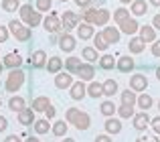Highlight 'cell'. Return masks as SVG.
<instances>
[{
  "mask_svg": "<svg viewBox=\"0 0 160 142\" xmlns=\"http://www.w3.org/2000/svg\"><path fill=\"white\" fill-rule=\"evenodd\" d=\"M2 8L4 12H16L20 8V2L18 0H2Z\"/></svg>",
  "mask_w": 160,
  "mask_h": 142,
  "instance_id": "obj_39",
  "label": "cell"
},
{
  "mask_svg": "<svg viewBox=\"0 0 160 142\" xmlns=\"http://www.w3.org/2000/svg\"><path fill=\"white\" fill-rule=\"evenodd\" d=\"M24 71L20 69V67H16V69H12L10 71V75L6 77V83H4V89L6 91H10V94H16V91L22 87V83H24Z\"/></svg>",
  "mask_w": 160,
  "mask_h": 142,
  "instance_id": "obj_2",
  "label": "cell"
},
{
  "mask_svg": "<svg viewBox=\"0 0 160 142\" xmlns=\"http://www.w3.org/2000/svg\"><path fill=\"white\" fill-rule=\"evenodd\" d=\"M144 45L146 43L140 39V37H134V39H130L128 47H130V51H132V53H142V51H144Z\"/></svg>",
  "mask_w": 160,
  "mask_h": 142,
  "instance_id": "obj_32",
  "label": "cell"
},
{
  "mask_svg": "<svg viewBox=\"0 0 160 142\" xmlns=\"http://www.w3.org/2000/svg\"><path fill=\"white\" fill-rule=\"evenodd\" d=\"M156 77H158V79H160V67H158V69H156Z\"/></svg>",
  "mask_w": 160,
  "mask_h": 142,
  "instance_id": "obj_59",
  "label": "cell"
},
{
  "mask_svg": "<svg viewBox=\"0 0 160 142\" xmlns=\"http://www.w3.org/2000/svg\"><path fill=\"white\" fill-rule=\"evenodd\" d=\"M150 126H152V130L160 136V116H158V118H152V120H150Z\"/></svg>",
  "mask_w": 160,
  "mask_h": 142,
  "instance_id": "obj_45",
  "label": "cell"
},
{
  "mask_svg": "<svg viewBox=\"0 0 160 142\" xmlns=\"http://www.w3.org/2000/svg\"><path fill=\"white\" fill-rule=\"evenodd\" d=\"M136 94H134V89H124L122 91V104H124V106H134V104H136Z\"/></svg>",
  "mask_w": 160,
  "mask_h": 142,
  "instance_id": "obj_28",
  "label": "cell"
},
{
  "mask_svg": "<svg viewBox=\"0 0 160 142\" xmlns=\"http://www.w3.org/2000/svg\"><path fill=\"white\" fill-rule=\"evenodd\" d=\"M120 2H122V4H132L134 0H120Z\"/></svg>",
  "mask_w": 160,
  "mask_h": 142,
  "instance_id": "obj_56",
  "label": "cell"
},
{
  "mask_svg": "<svg viewBox=\"0 0 160 142\" xmlns=\"http://www.w3.org/2000/svg\"><path fill=\"white\" fill-rule=\"evenodd\" d=\"M116 67H118V71H122V73H130V71H134V67H136V61H134L132 57L124 55L116 61Z\"/></svg>",
  "mask_w": 160,
  "mask_h": 142,
  "instance_id": "obj_10",
  "label": "cell"
},
{
  "mask_svg": "<svg viewBox=\"0 0 160 142\" xmlns=\"http://www.w3.org/2000/svg\"><path fill=\"white\" fill-rule=\"evenodd\" d=\"M49 120H35V132L37 134H47L49 132Z\"/></svg>",
  "mask_w": 160,
  "mask_h": 142,
  "instance_id": "obj_38",
  "label": "cell"
},
{
  "mask_svg": "<svg viewBox=\"0 0 160 142\" xmlns=\"http://www.w3.org/2000/svg\"><path fill=\"white\" fill-rule=\"evenodd\" d=\"M69 91H71V98L73 99H83L87 95V87L83 85L81 79H79V81H73V85L69 87Z\"/></svg>",
  "mask_w": 160,
  "mask_h": 142,
  "instance_id": "obj_12",
  "label": "cell"
},
{
  "mask_svg": "<svg viewBox=\"0 0 160 142\" xmlns=\"http://www.w3.org/2000/svg\"><path fill=\"white\" fill-rule=\"evenodd\" d=\"M81 55H83L85 61H99L98 59V49H95V47H85L81 51Z\"/></svg>",
  "mask_w": 160,
  "mask_h": 142,
  "instance_id": "obj_36",
  "label": "cell"
},
{
  "mask_svg": "<svg viewBox=\"0 0 160 142\" xmlns=\"http://www.w3.org/2000/svg\"><path fill=\"white\" fill-rule=\"evenodd\" d=\"M0 104H2V99H0Z\"/></svg>",
  "mask_w": 160,
  "mask_h": 142,
  "instance_id": "obj_63",
  "label": "cell"
},
{
  "mask_svg": "<svg viewBox=\"0 0 160 142\" xmlns=\"http://www.w3.org/2000/svg\"><path fill=\"white\" fill-rule=\"evenodd\" d=\"M150 4L152 6H160V0H150Z\"/></svg>",
  "mask_w": 160,
  "mask_h": 142,
  "instance_id": "obj_55",
  "label": "cell"
},
{
  "mask_svg": "<svg viewBox=\"0 0 160 142\" xmlns=\"http://www.w3.org/2000/svg\"><path fill=\"white\" fill-rule=\"evenodd\" d=\"M138 31H140V39L144 41V43H154V41H156V28L154 27L144 24V27H140Z\"/></svg>",
  "mask_w": 160,
  "mask_h": 142,
  "instance_id": "obj_14",
  "label": "cell"
},
{
  "mask_svg": "<svg viewBox=\"0 0 160 142\" xmlns=\"http://www.w3.org/2000/svg\"><path fill=\"white\" fill-rule=\"evenodd\" d=\"M24 23H27V24H28L31 28H35V27H39V24L43 23V16H41V12L32 10V12H31V16H28V18L24 20Z\"/></svg>",
  "mask_w": 160,
  "mask_h": 142,
  "instance_id": "obj_33",
  "label": "cell"
},
{
  "mask_svg": "<svg viewBox=\"0 0 160 142\" xmlns=\"http://www.w3.org/2000/svg\"><path fill=\"white\" fill-rule=\"evenodd\" d=\"M75 75H77L81 81H91L93 75H95V69H93V65H91V63H81V65H79V69L75 71Z\"/></svg>",
  "mask_w": 160,
  "mask_h": 142,
  "instance_id": "obj_6",
  "label": "cell"
},
{
  "mask_svg": "<svg viewBox=\"0 0 160 142\" xmlns=\"http://www.w3.org/2000/svg\"><path fill=\"white\" fill-rule=\"evenodd\" d=\"M8 28H10V33L16 37V41H22V43L31 41V35H32L31 27H24L18 20H10V23H8Z\"/></svg>",
  "mask_w": 160,
  "mask_h": 142,
  "instance_id": "obj_3",
  "label": "cell"
},
{
  "mask_svg": "<svg viewBox=\"0 0 160 142\" xmlns=\"http://www.w3.org/2000/svg\"><path fill=\"white\" fill-rule=\"evenodd\" d=\"M2 69H4V63H0V73H2Z\"/></svg>",
  "mask_w": 160,
  "mask_h": 142,
  "instance_id": "obj_60",
  "label": "cell"
},
{
  "mask_svg": "<svg viewBox=\"0 0 160 142\" xmlns=\"http://www.w3.org/2000/svg\"><path fill=\"white\" fill-rule=\"evenodd\" d=\"M77 24H79V16L75 14V12L65 10V12L61 14V28H65V33H69V31H73V28H77Z\"/></svg>",
  "mask_w": 160,
  "mask_h": 142,
  "instance_id": "obj_4",
  "label": "cell"
},
{
  "mask_svg": "<svg viewBox=\"0 0 160 142\" xmlns=\"http://www.w3.org/2000/svg\"><path fill=\"white\" fill-rule=\"evenodd\" d=\"M132 124H134V128H136V130H146V126L150 124L148 112L142 110L140 114H134V116H132Z\"/></svg>",
  "mask_w": 160,
  "mask_h": 142,
  "instance_id": "obj_9",
  "label": "cell"
},
{
  "mask_svg": "<svg viewBox=\"0 0 160 142\" xmlns=\"http://www.w3.org/2000/svg\"><path fill=\"white\" fill-rule=\"evenodd\" d=\"M99 110H102V114H103V116H108V118H109V116H113V112H116L118 108L113 106V102H112V99H106V102H102Z\"/></svg>",
  "mask_w": 160,
  "mask_h": 142,
  "instance_id": "obj_35",
  "label": "cell"
},
{
  "mask_svg": "<svg viewBox=\"0 0 160 142\" xmlns=\"http://www.w3.org/2000/svg\"><path fill=\"white\" fill-rule=\"evenodd\" d=\"M87 95H91V98H102L103 95V85L102 83H95V81H91L89 85H87Z\"/></svg>",
  "mask_w": 160,
  "mask_h": 142,
  "instance_id": "obj_25",
  "label": "cell"
},
{
  "mask_svg": "<svg viewBox=\"0 0 160 142\" xmlns=\"http://www.w3.org/2000/svg\"><path fill=\"white\" fill-rule=\"evenodd\" d=\"M65 122L73 124L77 130H87L89 124H91V118H89V114L77 110V108H69V110L65 112Z\"/></svg>",
  "mask_w": 160,
  "mask_h": 142,
  "instance_id": "obj_1",
  "label": "cell"
},
{
  "mask_svg": "<svg viewBox=\"0 0 160 142\" xmlns=\"http://www.w3.org/2000/svg\"><path fill=\"white\" fill-rule=\"evenodd\" d=\"M22 65V59H20L18 53H8L6 57H4V67H10V69H16Z\"/></svg>",
  "mask_w": 160,
  "mask_h": 142,
  "instance_id": "obj_21",
  "label": "cell"
},
{
  "mask_svg": "<svg viewBox=\"0 0 160 142\" xmlns=\"http://www.w3.org/2000/svg\"><path fill=\"white\" fill-rule=\"evenodd\" d=\"M158 110H160V102H158Z\"/></svg>",
  "mask_w": 160,
  "mask_h": 142,
  "instance_id": "obj_61",
  "label": "cell"
},
{
  "mask_svg": "<svg viewBox=\"0 0 160 142\" xmlns=\"http://www.w3.org/2000/svg\"><path fill=\"white\" fill-rule=\"evenodd\" d=\"M28 63H31V67H35V69L45 67V65H47V53H45L43 49L31 53V59H28Z\"/></svg>",
  "mask_w": 160,
  "mask_h": 142,
  "instance_id": "obj_8",
  "label": "cell"
},
{
  "mask_svg": "<svg viewBox=\"0 0 160 142\" xmlns=\"http://www.w3.org/2000/svg\"><path fill=\"white\" fill-rule=\"evenodd\" d=\"M95 14H98V6H87V8H83V14H81L83 23H89V24H93V20H95Z\"/></svg>",
  "mask_w": 160,
  "mask_h": 142,
  "instance_id": "obj_27",
  "label": "cell"
},
{
  "mask_svg": "<svg viewBox=\"0 0 160 142\" xmlns=\"http://www.w3.org/2000/svg\"><path fill=\"white\" fill-rule=\"evenodd\" d=\"M43 27L47 33H59L61 31V18H59L55 12H49V16L43 20Z\"/></svg>",
  "mask_w": 160,
  "mask_h": 142,
  "instance_id": "obj_5",
  "label": "cell"
},
{
  "mask_svg": "<svg viewBox=\"0 0 160 142\" xmlns=\"http://www.w3.org/2000/svg\"><path fill=\"white\" fill-rule=\"evenodd\" d=\"M156 142H160V138H158V140H156Z\"/></svg>",
  "mask_w": 160,
  "mask_h": 142,
  "instance_id": "obj_62",
  "label": "cell"
},
{
  "mask_svg": "<svg viewBox=\"0 0 160 142\" xmlns=\"http://www.w3.org/2000/svg\"><path fill=\"white\" fill-rule=\"evenodd\" d=\"M63 142H77V140H73V138H67V136H65V140H63Z\"/></svg>",
  "mask_w": 160,
  "mask_h": 142,
  "instance_id": "obj_58",
  "label": "cell"
},
{
  "mask_svg": "<svg viewBox=\"0 0 160 142\" xmlns=\"http://www.w3.org/2000/svg\"><path fill=\"white\" fill-rule=\"evenodd\" d=\"M8 128V120L4 118V116H0V132H4Z\"/></svg>",
  "mask_w": 160,
  "mask_h": 142,
  "instance_id": "obj_51",
  "label": "cell"
},
{
  "mask_svg": "<svg viewBox=\"0 0 160 142\" xmlns=\"http://www.w3.org/2000/svg\"><path fill=\"white\" fill-rule=\"evenodd\" d=\"M47 71L49 73H59L61 71V67H63V61L59 59V57H51V59H47Z\"/></svg>",
  "mask_w": 160,
  "mask_h": 142,
  "instance_id": "obj_26",
  "label": "cell"
},
{
  "mask_svg": "<svg viewBox=\"0 0 160 142\" xmlns=\"http://www.w3.org/2000/svg\"><path fill=\"white\" fill-rule=\"evenodd\" d=\"M59 47H61V51L71 53V51L75 49V37H71L69 33L61 35V37H59Z\"/></svg>",
  "mask_w": 160,
  "mask_h": 142,
  "instance_id": "obj_13",
  "label": "cell"
},
{
  "mask_svg": "<svg viewBox=\"0 0 160 142\" xmlns=\"http://www.w3.org/2000/svg\"><path fill=\"white\" fill-rule=\"evenodd\" d=\"M18 12H20V18L27 20L28 16H31V12H32V6H31V4H22V6L18 8Z\"/></svg>",
  "mask_w": 160,
  "mask_h": 142,
  "instance_id": "obj_44",
  "label": "cell"
},
{
  "mask_svg": "<svg viewBox=\"0 0 160 142\" xmlns=\"http://www.w3.org/2000/svg\"><path fill=\"white\" fill-rule=\"evenodd\" d=\"M130 12H132L134 16H144L146 12H148V4H146V0H134Z\"/></svg>",
  "mask_w": 160,
  "mask_h": 142,
  "instance_id": "obj_19",
  "label": "cell"
},
{
  "mask_svg": "<svg viewBox=\"0 0 160 142\" xmlns=\"http://www.w3.org/2000/svg\"><path fill=\"white\" fill-rule=\"evenodd\" d=\"M136 104H138V108L140 110H144V112H148L150 108H152V104H154V99H152V95H148V94H142L140 98L136 99Z\"/></svg>",
  "mask_w": 160,
  "mask_h": 142,
  "instance_id": "obj_24",
  "label": "cell"
},
{
  "mask_svg": "<svg viewBox=\"0 0 160 142\" xmlns=\"http://www.w3.org/2000/svg\"><path fill=\"white\" fill-rule=\"evenodd\" d=\"M152 27L156 28V31L160 28V14H156V16H154V18H152Z\"/></svg>",
  "mask_w": 160,
  "mask_h": 142,
  "instance_id": "obj_52",
  "label": "cell"
},
{
  "mask_svg": "<svg viewBox=\"0 0 160 142\" xmlns=\"http://www.w3.org/2000/svg\"><path fill=\"white\" fill-rule=\"evenodd\" d=\"M18 122L22 124V126H31V124H35V110H27V108H24V110H20L18 112Z\"/></svg>",
  "mask_w": 160,
  "mask_h": 142,
  "instance_id": "obj_17",
  "label": "cell"
},
{
  "mask_svg": "<svg viewBox=\"0 0 160 142\" xmlns=\"http://www.w3.org/2000/svg\"><path fill=\"white\" fill-rule=\"evenodd\" d=\"M103 126H106L108 134H120V132H122V122H120V120H116V118H112V116L106 120Z\"/></svg>",
  "mask_w": 160,
  "mask_h": 142,
  "instance_id": "obj_20",
  "label": "cell"
},
{
  "mask_svg": "<svg viewBox=\"0 0 160 142\" xmlns=\"http://www.w3.org/2000/svg\"><path fill=\"white\" fill-rule=\"evenodd\" d=\"M138 28H140V24L136 18H126L124 23H120V31L126 35H134V33H138Z\"/></svg>",
  "mask_w": 160,
  "mask_h": 142,
  "instance_id": "obj_15",
  "label": "cell"
},
{
  "mask_svg": "<svg viewBox=\"0 0 160 142\" xmlns=\"http://www.w3.org/2000/svg\"><path fill=\"white\" fill-rule=\"evenodd\" d=\"M152 55L154 57H160V41H154V45H152Z\"/></svg>",
  "mask_w": 160,
  "mask_h": 142,
  "instance_id": "obj_49",
  "label": "cell"
},
{
  "mask_svg": "<svg viewBox=\"0 0 160 142\" xmlns=\"http://www.w3.org/2000/svg\"><path fill=\"white\" fill-rule=\"evenodd\" d=\"M95 142H112V138H109V134H99L95 136Z\"/></svg>",
  "mask_w": 160,
  "mask_h": 142,
  "instance_id": "obj_50",
  "label": "cell"
},
{
  "mask_svg": "<svg viewBox=\"0 0 160 142\" xmlns=\"http://www.w3.org/2000/svg\"><path fill=\"white\" fill-rule=\"evenodd\" d=\"M67 122L65 120H59V122H55L53 126H51V130H53V136H65L67 134Z\"/></svg>",
  "mask_w": 160,
  "mask_h": 142,
  "instance_id": "obj_29",
  "label": "cell"
},
{
  "mask_svg": "<svg viewBox=\"0 0 160 142\" xmlns=\"http://www.w3.org/2000/svg\"><path fill=\"white\" fill-rule=\"evenodd\" d=\"M113 65H116V59H113V55H102L99 57V67L102 69H113Z\"/></svg>",
  "mask_w": 160,
  "mask_h": 142,
  "instance_id": "obj_34",
  "label": "cell"
},
{
  "mask_svg": "<svg viewBox=\"0 0 160 142\" xmlns=\"http://www.w3.org/2000/svg\"><path fill=\"white\" fill-rule=\"evenodd\" d=\"M118 114H120V118H132L134 116V106H124V104H122V106L118 108Z\"/></svg>",
  "mask_w": 160,
  "mask_h": 142,
  "instance_id": "obj_42",
  "label": "cell"
},
{
  "mask_svg": "<svg viewBox=\"0 0 160 142\" xmlns=\"http://www.w3.org/2000/svg\"><path fill=\"white\" fill-rule=\"evenodd\" d=\"M79 65H81V59H77V57H69V59L65 61V69L69 71V73H75V71L79 69Z\"/></svg>",
  "mask_w": 160,
  "mask_h": 142,
  "instance_id": "obj_37",
  "label": "cell"
},
{
  "mask_svg": "<svg viewBox=\"0 0 160 142\" xmlns=\"http://www.w3.org/2000/svg\"><path fill=\"white\" fill-rule=\"evenodd\" d=\"M93 45H95V49H98V51H106V49L109 47L108 41L103 39L102 33H99V35H93Z\"/></svg>",
  "mask_w": 160,
  "mask_h": 142,
  "instance_id": "obj_40",
  "label": "cell"
},
{
  "mask_svg": "<svg viewBox=\"0 0 160 142\" xmlns=\"http://www.w3.org/2000/svg\"><path fill=\"white\" fill-rule=\"evenodd\" d=\"M8 108H10L12 112H20V110H24V108H27V102H24V98H10Z\"/></svg>",
  "mask_w": 160,
  "mask_h": 142,
  "instance_id": "obj_31",
  "label": "cell"
},
{
  "mask_svg": "<svg viewBox=\"0 0 160 142\" xmlns=\"http://www.w3.org/2000/svg\"><path fill=\"white\" fill-rule=\"evenodd\" d=\"M103 39L108 41V45H116L120 41V28H113V27H106L103 28Z\"/></svg>",
  "mask_w": 160,
  "mask_h": 142,
  "instance_id": "obj_16",
  "label": "cell"
},
{
  "mask_svg": "<svg viewBox=\"0 0 160 142\" xmlns=\"http://www.w3.org/2000/svg\"><path fill=\"white\" fill-rule=\"evenodd\" d=\"M51 6H53L51 0H37V10H39V12H49Z\"/></svg>",
  "mask_w": 160,
  "mask_h": 142,
  "instance_id": "obj_43",
  "label": "cell"
},
{
  "mask_svg": "<svg viewBox=\"0 0 160 142\" xmlns=\"http://www.w3.org/2000/svg\"><path fill=\"white\" fill-rule=\"evenodd\" d=\"M49 98H45V95H41V98H37V99H32V110L35 112H45L47 110V106H49Z\"/></svg>",
  "mask_w": 160,
  "mask_h": 142,
  "instance_id": "obj_30",
  "label": "cell"
},
{
  "mask_svg": "<svg viewBox=\"0 0 160 142\" xmlns=\"http://www.w3.org/2000/svg\"><path fill=\"white\" fill-rule=\"evenodd\" d=\"M4 142H20V138L16 134H12V136H6V140H4Z\"/></svg>",
  "mask_w": 160,
  "mask_h": 142,
  "instance_id": "obj_53",
  "label": "cell"
},
{
  "mask_svg": "<svg viewBox=\"0 0 160 142\" xmlns=\"http://www.w3.org/2000/svg\"><path fill=\"white\" fill-rule=\"evenodd\" d=\"M136 142H152V140H150V138H148V136H140V138H138Z\"/></svg>",
  "mask_w": 160,
  "mask_h": 142,
  "instance_id": "obj_54",
  "label": "cell"
},
{
  "mask_svg": "<svg viewBox=\"0 0 160 142\" xmlns=\"http://www.w3.org/2000/svg\"><path fill=\"white\" fill-rule=\"evenodd\" d=\"M55 114H57V112H55V108L51 106V104H49L47 110H45V116H47V120H53V118H55Z\"/></svg>",
  "mask_w": 160,
  "mask_h": 142,
  "instance_id": "obj_46",
  "label": "cell"
},
{
  "mask_svg": "<svg viewBox=\"0 0 160 142\" xmlns=\"http://www.w3.org/2000/svg\"><path fill=\"white\" fill-rule=\"evenodd\" d=\"M126 18H130V10H126V8H118V10L113 12V20H116L118 24L124 23Z\"/></svg>",
  "mask_w": 160,
  "mask_h": 142,
  "instance_id": "obj_41",
  "label": "cell"
},
{
  "mask_svg": "<svg viewBox=\"0 0 160 142\" xmlns=\"http://www.w3.org/2000/svg\"><path fill=\"white\" fill-rule=\"evenodd\" d=\"M75 4H77V6H81V8H87V6H91V4H93V0H75Z\"/></svg>",
  "mask_w": 160,
  "mask_h": 142,
  "instance_id": "obj_48",
  "label": "cell"
},
{
  "mask_svg": "<svg viewBox=\"0 0 160 142\" xmlns=\"http://www.w3.org/2000/svg\"><path fill=\"white\" fill-rule=\"evenodd\" d=\"M146 87H148V79H146V75L142 73H136L130 77V89L134 91H144Z\"/></svg>",
  "mask_w": 160,
  "mask_h": 142,
  "instance_id": "obj_7",
  "label": "cell"
},
{
  "mask_svg": "<svg viewBox=\"0 0 160 142\" xmlns=\"http://www.w3.org/2000/svg\"><path fill=\"white\" fill-rule=\"evenodd\" d=\"M77 37L81 41H87V39H91L93 37V24H89V23H81L77 27Z\"/></svg>",
  "mask_w": 160,
  "mask_h": 142,
  "instance_id": "obj_18",
  "label": "cell"
},
{
  "mask_svg": "<svg viewBox=\"0 0 160 142\" xmlns=\"http://www.w3.org/2000/svg\"><path fill=\"white\" fill-rule=\"evenodd\" d=\"M55 85H57L59 89H69V87L73 85V77H71L69 71H65V73H61V71H59L57 77H55Z\"/></svg>",
  "mask_w": 160,
  "mask_h": 142,
  "instance_id": "obj_11",
  "label": "cell"
},
{
  "mask_svg": "<svg viewBox=\"0 0 160 142\" xmlns=\"http://www.w3.org/2000/svg\"><path fill=\"white\" fill-rule=\"evenodd\" d=\"M6 39H8V28H4L2 24H0V43H4Z\"/></svg>",
  "mask_w": 160,
  "mask_h": 142,
  "instance_id": "obj_47",
  "label": "cell"
},
{
  "mask_svg": "<svg viewBox=\"0 0 160 142\" xmlns=\"http://www.w3.org/2000/svg\"><path fill=\"white\" fill-rule=\"evenodd\" d=\"M109 16H112V12L108 10V8H98V14H95V20L93 24H98V27H106Z\"/></svg>",
  "mask_w": 160,
  "mask_h": 142,
  "instance_id": "obj_22",
  "label": "cell"
},
{
  "mask_svg": "<svg viewBox=\"0 0 160 142\" xmlns=\"http://www.w3.org/2000/svg\"><path fill=\"white\" fill-rule=\"evenodd\" d=\"M61 2H65V0H61Z\"/></svg>",
  "mask_w": 160,
  "mask_h": 142,
  "instance_id": "obj_64",
  "label": "cell"
},
{
  "mask_svg": "<svg viewBox=\"0 0 160 142\" xmlns=\"http://www.w3.org/2000/svg\"><path fill=\"white\" fill-rule=\"evenodd\" d=\"M102 85H103V95H108V98H113V94H118V81L116 79H106Z\"/></svg>",
  "mask_w": 160,
  "mask_h": 142,
  "instance_id": "obj_23",
  "label": "cell"
},
{
  "mask_svg": "<svg viewBox=\"0 0 160 142\" xmlns=\"http://www.w3.org/2000/svg\"><path fill=\"white\" fill-rule=\"evenodd\" d=\"M27 142H41V140H39V138H32V136H31V138H28Z\"/></svg>",
  "mask_w": 160,
  "mask_h": 142,
  "instance_id": "obj_57",
  "label": "cell"
}]
</instances>
